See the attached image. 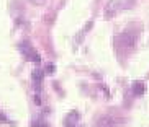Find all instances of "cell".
Instances as JSON below:
<instances>
[{
	"instance_id": "8",
	"label": "cell",
	"mask_w": 149,
	"mask_h": 127,
	"mask_svg": "<svg viewBox=\"0 0 149 127\" xmlns=\"http://www.w3.org/2000/svg\"><path fill=\"white\" fill-rule=\"evenodd\" d=\"M54 70H56V67H54V65H48V67H46V72H48V73H53Z\"/></svg>"
},
{
	"instance_id": "3",
	"label": "cell",
	"mask_w": 149,
	"mask_h": 127,
	"mask_svg": "<svg viewBox=\"0 0 149 127\" xmlns=\"http://www.w3.org/2000/svg\"><path fill=\"white\" fill-rule=\"evenodd\" d=\"M144 91H146V85L143 83V82H136V83L133 85V93H134V95L141 96V95H144Z\"/></svg>"
},
{
	"instance_id": "2",
	"label": "cell",
	"mask_w": 149,
	"mask_h": 127,
	"mask_svg": "<svg viewBox=\"0 0 149 127\" xmlns=\"http://www.w3.org/2000/svg\"><path fill=\"white\" fill-rule=\"evenodd\" d=\"M134 43H136V34L131 33V31H125L118 38V44L123 49H131L134 46Z\"/></svg>"
},
{
	"instance_id": "6",
	"label": "cell",
	"mask_w": 149,
	"mask_h": 127,
	"mask_svg": "<svg viewBox=\"0 0 149 127\" xmlns=\"http://www.w3.org/2000/svg\"><path fill=\"white\" fill-rule=\"evenodd\" d=\"M0 122H7V124L10 122V121H8V117H7V116H5V114L2 113V111H0Z\"/></svg>"
},
{
	"instance_id": "1",
	"label": "cell",
	"mask_w": 149,
	"mask_h": 127,
	"mask_svg": "<svg viewBox=\"0 0 149 127\" xmlns=\"http://www.w3.org/2000/svg\"><path fill=\"white\" fill-rule=\"evenodd\" d=\"M133 3V0H110L108 3L105 5V10H103V18L105 20H111L113 16L126 10L130 5Z\"/></svg>"
},
{
	"instance_id": "7",
	"label": "cell",
	"mask_w": 149,
	"mask_h": 127,
	"mask_svg": "<svg viewBox=\"0 0 149 127\" xmlns=\"http://www.w3.org/2000/svg\"><path fill=\"white\" fill-rule=\"evenodd\" d=\"M30 2H31L33 5H43L44 2H46V0H30Z\"/></svg>"
},
{
	"instance_id": "4",
	"label": "cell",
	"mask_w": 149,
	"mask_h": 127,
	"mask_svg": "<svg viewBox=\"0 0 149 127\" xmlns=\"http://www.w3.org/2000/svg\"><path fill=\"white\" fill-rule=\"evenodd\" d=\"M26 54H28V57H30L33 62H36V64H40V62H41V57H40V54L36 52V51H33V49H28Z\"/></svg>"
},
{
	"instance_id": "5",
	"label": "cell",
	"mask_w": 149,
	"mask_h": 127,
	"mask_svg": "<svg viewBox=\"0 0 149 127\" xmlns=\"http://www.w3.org/2000/svg\"><path fill=\"white\" fill-rule=\"evenodd\" d=\"M31 78H33L35 83H41V80H43V72H41V70H33Z\"/></svg>"
},
{
	"instance_id": "10",
	"label": "cell",
	"mask_w": 149,
	"mask_h": 127,
	"mask_svg": "<svg viewBox=\"0 0 149 127\" xmlns=\"http://www.w3.org/2000/svg\"><path fill=\"white\" fill-rule=\"evenodd\" d=\"M35 103H36V104H40V103H41V100H40V96H36V98H35Z\"/></svg>"
},
{
	"instance_id": "9",
	"label": "cell",
	"mask_w": 149,
	"mask_h": 127,
	"mask_svg": "<svg viewBox=\"0 0 149 127\" xmlns=\"http://www.w3.org/2000/svg\"><path fill=\"white\" fill-rule=\"evenodd\" d=\"M33 127H48V126L43 124V122H35V124H33Z\"/></svg>"
}]
</instances>
